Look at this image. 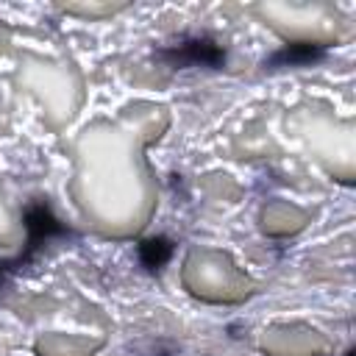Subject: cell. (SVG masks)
Wrapping results in <instances>:
<instances>
[{"label":"cell","mask_w":356,"mask_h":356,"mask_svg":"<svg viewBox=\"0 0 356 356\" xmlns=\"http://www.w3.org/2000/svg\"><path fill=\"white\" fill-rule=\"evenodd\" d=\"M156 58L170 70H189V67H206V70H222L225 67V47L211 39L209 33H184L156 50Z\"/></svg>","instance_id":"obj_2"},{"label":"cell","mask_w":356,"mask_h":356,"mask_svg":"<svg viewBox=\"0 0 356 356\" xmlns=\"http://www.w3.org/2000/svg\"><path fill=\"white\" fill-rule=\"evenodd\" d=\"M172 250H175V245H172V239H167V236H147V239H142L139 248H136L139 261H142V267H145L147 273H159V270L170 261Z\"/></svg>","instance_id":"obj_4"},{"label":"cell","mask_w":356,"mask_h":356,"mask_svg":"<svg viewBox=\"0 0 356 356\" xmlns=\"http://www.w3.org/2000/svg\"><path fill=\"white\" fill-rule=\"evenodd\" d=\"M345 356H353V350H345Z\"/></svg>","instance_id":"obj_5"},{"label":"cell","mask_w":356,"mask_h":356,"mask_svg":"<svg viewBox=\"0 0 356 356\" xmlns=\"http://www.w3.org/2000/svg\"><path fill=\"white\" fill-rule=\"evenodd\" d=\"M22 220H25L28 239H25V248H22L17 256H11V259H0V292L6 289V284H8L17 273H22V270H25V267L44 250L47 242L75 236V231L53 214L50 203H47V200H39V197L31 200V203L25 206Z\"/></svg>","instance_id":"obj_1"},{"label":"cell","mask_w":356,"mask_h":356,"mask_svg":"<svg viewBox=\"0 0 356 356\" xmlns=\"http://www.w3.org/2000/svg\"><path fill=\"white\" fill-rule=\"evenodd\" d=\"M328 53V44L323 42H286L275 53L264 58V70H286V67H309L323 61Z\"/></svg>","instance_id":"obj_3"}]
</instances>
